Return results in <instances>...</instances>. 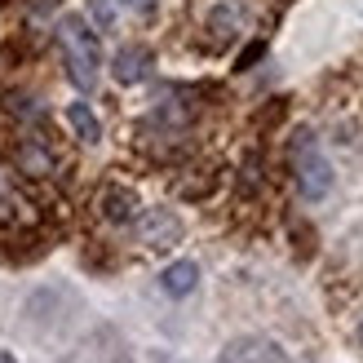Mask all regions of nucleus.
Here are the masks:
<instances>
[{
  "label": "nucleus",
  "instance_id": "nucleus-1",
  "mask_svg": "<svg viewBox=\"0 0 363 363\" xmlns=\"http://www.w3.org/2000/svg\"><path fill=\"white\" fill-rule=\"evenodd\" d=\"M58 45H62V58H67V80L76 84L80 94H94V84L102 76L98 31L89 27L80 13H67V18H58Z\"/></svg>",
  "mask_w": 363,
  "mask_h": 363
},
{
  "label": "nucleus",
  "instance_id": "nucleus-2",
  "mask_svg": "<svg viewBox=\"0 0 363 363\" xmlns=\"http://www.w3.org/2000/svg\"><path fill=\"white\" fill-rule=\"evenodd\" d=\"M288 160H293V182L306 199H323L333 191V164L328 155L319 151V138L311 129L293 133V147H288Z\"/></svg>",
  "mask_w": 363,
  "mask_h": 363
},
{
  "label": "nucleus",
  "instance_id": "nucleus-3",
  "mask_svg": "<svg viewBox=\"0 0 363 363\" xmlns=\"http://www.w3.org/2000/svg\"><path fill=\"white\" fill-rule=\"evenodd\" d=\"M138 235L147 248H173L182 244V217L173 208H147L138 217Z\"/></svg>",
  "mask_w": 363,
  "mask_h": 363
},
{
  "label": "nucleus",
  "instance_id": "nucleus-4",
  "mask_svg": "<svg viewBox=\"0 0 363 363\" xmlns=\"http://www.w3.org/2000/svg\"><path fill=\"white\" fill-rule=\"evenodd\" d=\"M217 363H288V354L270 337H235Z\"/></svg>",
  "mask_w": 363,
  "mask_h": 363
},
{
  "label": "nucleus",
  "instance_id": "nucleus-5",
  "mask_svg": "<svg viewBox=\"0 0 363 363\" xmlns=\"http://www.w3.org/2000/svg\"><path fill=\"white\" fill-rule=\"evenodd\" d=\"M155 71V53L147 45H124L111 58V80L116 84H142Z\"/></svg>",
  "mask_w": 363,
  "mask_h": 363
},
{
  "label": "nucleus",
  "instance_id": "nucleus-6",
  "mask_svg": "<svg viewBox=\"0 0 363 363\" xmlns=\"http://www.w3.org/2000/svg\"><path fill=\"white\" fill-rule=\"evenodd\" d=\"M248 27V9L240 5V0H222V5L208 9V31L217 35V40H230V35H240Z\"/></svg>",
  "mask_w": 363,
  "mask_h": 363
},
{
  "label": "nucleus",
  "instance_id": "nucleus-7",
  "mask_svg": "<svg viewBox=\"0 0 363 363\" xmlns=\"http://www.w3.org/2000/svg\"><path fill=\"white\" fill-rule=\"evenodd\" d=\"M102 217L106 222H116V226H129L133 217H138V195L129 186H111L102 195Z\"/></svg>",
  "mask_w": 363,
  "mask_h": 363
},
{
  "label": "nucleus",
  "instance_id": "nucleus-8",
  "mask_svg": "<svg viewBox=\"0 0 363 363\" xmlns=\"http://www.w3.org/2000/svg\"><path fill=\"white\" fill-rule=\"evenodd\" d=\"M160 288H164L169 297H191L199 288V266L195 262H173L164 275H160Z\"/></svg>",
  "mask_w": 363,
  "mask_h": 363
},
{
  "label": "nucleus",
  "instance_id": "nucleus-9",
  "mask_svg": "<svg viewBox=\"0 0 363 363\" xmlns=\"http://www.w3.org/2000/svg\"><path fill=\"white\" fill-rule=\"evenodd\" d=\"M13 160H18V169L31 173V177H49V173H53V155L40 147V142H31V138L13 151Z\"/></svg>",
  "mask_w": 363,
  "mask_h": 363
},
{
  "label": "nucleus",
  "instance_id": "nucleus-10",
  "mask_svg": "<svg viewBox=\"0 0 363 363\" xmlns=\"http://www.w3.org/2000/svg\"><path fill=\"white\" fill-rule=\"evenodd\" d=\"M67 124L76 129L80 142H89V147L102 138V124H98V116H94V106H89V102H71L67 106Z\"/></svg>",
  "mask_w": 363,
  "mask_h": 363
},
{
  "label": "nucleus",
  "instance_id": "nucleus-11",
  "mask_svg": "<svg viewBox=\"0 0 363 363\" xmlns=\"http://www.w3.org/2000/svg\"><path fill=\"white\" fill-rule=\"evenodd\" d=\"M89 13H94V23H98L102 31L116 27V5H111V0H89Z\"/></svg>",
  "mask_w": 363,
  "mask_h": 363
},
{
  "label": "nucleus",
  "instance_id": "nucleus-12",
  "mask_svg": "<svg viewBox=\"0 0 363 363\" xmlns=\"http://www.w3.org/2000/svg\"><path fill=\"white\" fill-rule=\"evenodd\" d=\"M262 53H266V45H262V40H257V45H248V49L240 53V62H235V67H240V71H248L252 62H257V58H262Z\"/></svg>",
  "mask_w": 363,
  "mask_h": 363
},
{
  "label": "nucleus",
  "instance_id": "nucleus-13",
  "mask_svg": "<svg viewBox=\"0 0 363 363\" xmlns=\"http://www.w3.org/2000/svg\"><path fill=\"white\" fill-rule=\"evenodd\" d=\"M124 5H129L133 13H151V9H155V0H124Z\"/></svg>",
  "mask_w": 363,
  "mask_h": 363
},
{
  "label": "nucleus",
  "instance_id": "nucleus-14",
  "mask_svg": "<svg viewBox=\"0 0 363 363\" xmlns=\"http://www.w3.org/2000/svg\"><path fill=\"white\" fill-rule=\"evenodd\" d=\"M0 363H18V359H13V354H9V350H0Z\"/></svg>",
  "mask_w": 363,
  "mask_h": 363
},
{
  "label": "nucleus",
  "instance_id": "nucleus-15",
  "mask_svg": "<svg viewBox=\"0 0 363 363\" xmlns=\"http://www.w3.org/2000/svg\"><path fill=\"white\" fill-rule=\"evenodd\" d=\"M359 341H363V323H359Z\"/></svg>",
  "mask_w": 363,
  "mask_h": 363
}]
</instances>
